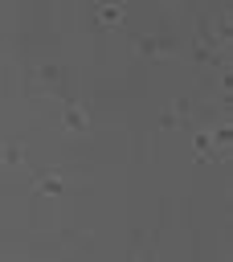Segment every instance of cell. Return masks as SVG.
Masks as SVG:
<instances>
[{
	"mask_svg": "<svg viewBox=\"0 0 233 262\" xmlns=\"http://www.w3.org/2000/svg\"><path fill=\"white\" fill-rule=\"evenodd\" d=\"M61 188H65V180H61V172H57V168H53V172H41V176H37V192H49V196H57Z\"/></svg>",
	"mask_w": 233,
	"mask_h": 262,
	"instance_id": "1",
	"label": "cell"
},
{
	"mask_svg": "<svg viewBox=\"0 0 233 262\" xmlns=\"http://www.w3.org/2000/svg\"><path fill=\"white\" fill-rule=\"evenodd\" d=\"M65 127H69V131H86V127H90V115L69 102V106H65Z\"/></svg>",
	"mask_w": 233,
	"mask_h": 262,
	"instance_id": "2",
	"label": "cell"
},
{
	"mask_svg": "<svg viewBox=\"0 0 233 262\" xmlns=\"http://www.w3.org/2000/svg\"><path fill=\"white\" fill-rule=\"evenodd\" d=\"M98 20H102V25H119V20H123V4H102V8H98Z\"/></svg>",
	"mask_w": 233,
	"mask_h": 262,
	"instance_id": "3",
	"label": "cell"
},
{
	"mask_svg": "<svg viewBox=\"0 0 233 262\" xmlns=\"http://www.w3.org/2000/svg\"><path fill=\"white\" fill-rule=\"evenodd\" d=\"M0 160H4V164H20V160H25V147H20V143H4V147H0Z\"/></svg>",
	"mask_w": 233,
	"mask_h": 262,
	"instance_id": "4",
	"label": "cell"
}]
</instances>
